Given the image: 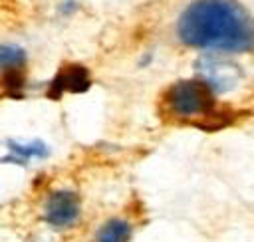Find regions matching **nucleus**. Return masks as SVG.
<instances>
[{
    "label": "nucleus",
    "mask_w": 254,
    "mask_h": 242,
    "mask_svg": "<svg viewBox=\"0 0 254 242\" xmlns=\"http://www.w3.org/2000/svg\"><path fill=\"white\" fill-rule=\"evenodd\" d=\"M183 44L198 50L242 54L254 50V20L236 0H194L177 22Z\"/></svg>",
    "instance_id": "f257e3e1"
},
{
    "label": "nucleus",
    "mask_w": 254,
    "mask_h": 242,
    "mask_svg": "<svg viewBox=\"0 0 254 242\" xmlns=\"http://www.w3.org/2000/svg\"><path fill=\"white\" fill-rule=\"evenodd\" d=\"M163 107L177 119H198L196 125L214 131L228 123V115L216 111L214 91L202 79H181L167 87L163 95Z\"/></svg>",
    "instance_id": "f03ea898"
},
{
    "label": "nucleus",
    "mask_w": 254,
    "mask_h": 242,
    "mask_svg": "<svg viewBox=\"0 0 254 242\" xmlns=\"http://www.w3.org/2000/svg\"><path fill=\"white\" fill-rule=\"evenodd\" d=\"M79 196L73 190H56L48 196L44 218L56 228H67L79 218Z\"/></svg>",
    "instance_id": "7ed1b4c3"
},
{
    "label": "nucleus",
    "mask_w": 254,
    "mask_h": 242,
    "mask_svg": "<svg viewBox=\"0 0 254 242\" xmlns=\"http://www.w3.org/2000/svg\"><path fill=\"white\" fill-rule=\"evenodd\" d=\"M89 85H91L89 69L79 65V63H67L52 79L50 89H48V97L60 99L64 93H81V91H87Z\"/></svg>",
    "instance_id": "20e7f679"
},
{
    "label": "nucleus",
    "mask_w": 254,
    "mask_h": 242,
    "mask_svg": "<svg viewBox=\"0 0 254 242\" xmlns=\"http://www.w3.org/2000/svg\"><path fill=\"white\" fill-rule=\"evenodd\" d=\"M200 71H202V79L214 93H220V91H226V89H232L234 87V81H236V71L230 69V65H218V63H212V61H200Z\"/></svg>",
    "instance_id": "39448f33"
},
{
    "label": "nucleus",
    "mask_w": 254,
    "mask_h": 242,
    "mask_svg": "<svg viewBox=\"0 0 254 242\" xmlns=\"http://www.w3.org/2000/svg\"><path fill=\"white\" fill-rule=\"evenodd\" d=\"M10 157L2 161H14V163H26L28 159H42L48 157V147L42 141H30V143H18V141H8Z\"/></svg>",
    "instance_id": "423d86ee"
},
{
    "label": "nucleus",
    "mask_w": 254,
    "mask_h": 242,
    "mask_svg": "<svg viewBox=\"0 0 254 242\" xmlns=\"http://www.w3.org/2000/svg\"><path fill=\"white\" fill-rule=\"evenodd\" d=\"M131 226L121 218L107 220L95 234V242H129Z\"/></svg>",
    "instance_id": "0eeeda50"
},
{
    "label": "nucleus",
    "mask_w": 254,
    "mask_h": 242,
    "mask_svg": "<svg viewBox=\"0 0 254 242\" xmlns=\"http://www.w3.org/2000/svg\"><path fill=\"white\" fill-rule=\"evenodd\" d=\"M26 63V52L16 44H0V69H20Z\"/></svg>",
    "instance_id": "6e6552de"
},
{
    "label": "nucleus",
    "mask_w": 254,
    "mask_h": 242,
    "mask_svg": "<svg viewBox=\"0 0 254 242\" xmlns=\"http://www.w3.org/2000/svg\"><path fill=\"white\" fill-rule=\"evenodd\" d=\"M4 87H6V93H8V95L20 97V91H22V87H24L22 71H20V69L4 71Z\"/></svg>",
    "instance_id": "1a4fd4ad"
}]
</instances>
